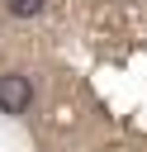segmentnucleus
Returning a JSON list of instances; mask_svg holds the SVG:
<instances>
[{
  "label": "nucleus",
  "instance_id": "nucleus-1",
  "mask_svg": "<svg viewBox=\"0 0 147 152\" xmlns=\"http://www.w3.org/2000/svg\"><path fill=\"white\" fill-rule=\"evenodd\" d=\"M28 100H33L28 76L5 71V76H0V109H5V114H24V109H28Z\"/></svg>",
  "mask_w": 147,
  "mask_h": 152
},
{
  "label": "nucleus",
  "instance_id": "nucleus-2",
  "mask_svg": "<svg viewBox=\"0 0 147 152\" xmlns=\"http://www.w3.org/2000/svg\"><path fill=\"white\" fill-rule=\"evenodd\" d=\"M47 10V0H5V14H14V19H38Z\"/></svg>",
  "mask_w": 147,
  "mask_h": 152
}]
</instances>
